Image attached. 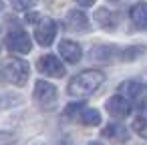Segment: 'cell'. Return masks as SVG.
I'll return each mask as SVG.
<instances>
[{
    "mask_svg": "<svg viewBox=\"0 0 147 145\" xmlns=\"http://www.w3.org/2000/svg\"><path fill=\"white\" fill-rule=\"evenodd\" d=\"M77 2H79L81 6H93V4H95V0H77Z\"/></svg>",
    "mask_w": 147,
    "mask_h": 145,
    "instance_id": "cell-20",
    "label": "cell"
},
{
    "mask_svg": "<svg viewBox=\"0 0 147 145\" xmlns=\"http://www.w3.org/2000/svg\"><path fill=\"white\" fill-rule=\"evenodd\" d=\"M95 20H97L103 28H113V24H115L113 12H111V10H107V8H99V10L95 12Z\"/></svg>",
    "mask_w": 147,
    "mask_h": 145,
    "instance_id": "cell-15",
    "label": "cell"
},
{
    "mask_svg": "<svg viewBox=\"0 0 147 145\" xmlns=\"http://www.w3.org/2000/svg\"><path fill=\"white\" fill-rule=\"evenodd\" d=\"M133 129H135V133H139L141 137H147V121H145L143 117H135Z\"/></svg>",
    "mask_w": 147,
    "mask_h": 145,
    "instance_id": "cell-17",
    "label": "cell"
},
{
    "mask_svg": "<svg viewBox=\"0 0 147 145\" xmlns=\"http://www.w3.org/2000/svg\"><path fill=\"white\" fill-rule=\"evenodd\" d=\"M129 16H131V22L135 24V28L145 30L147 28V2L133 4L131 10H129Z\"/></svg>",
    "mask_w": 147,
    "mask_h": 145,
    "instance_id": "cell-11",
    "label": "cell"
},
{
    "mask_svg": "<svg viewBox=\"0 0 147 145\" xmlns=\"http://www.w3.org/2000/svg\"><path fill=\"white\" fill-rule=\"evenodd\" d=\"M115 2H117V0H115Z\"/></svg>",
    "mask_w": 147,
    "mask_h": 145,
    "instance_id": "cell-23",
    "label": "cell"
},
{
    "mask_svg": "<svg viewBox=\"0 0 147 145\" xmlns=\"http://www.w3.org/2000/svg\"><path fill=\"white\" fill-rule=\"evenodd\" d=\"M36 69L47 77H65V65L55 55H42L36 63Z\"/></svg>",
    "mask_w": 147,
    "mask_h": 145,
    "instance_id": "cell-6",
    "label": "cell"
},
{
    "mask_svg": "<svg viewBox=\"0 0 147 145\" xmlns=\"http://www.w3.org/2000/svg\"><path fill=\"white\" fill-rule=\"evenodd\" d=\"M105 107H107V113H109L111 117H115V119H123V117H127V115L131 113V103H129L127 99H123L121 95L111 97Z\"/></svg>",
    "mask_w": 147,
    "mask_h": 145,
    "instance_id": "cell-7",
    "label": "cell"
},
{
    "mask_svg": "<svg viewBox=\"0 0 147 145\" xmlns=\"http://www.w3.org/2000/svg\"><path fill=\"white\" fill-rule=\"evenodd\" d=\"M6 47H8V51H12V53L26 55V53H30V49H32V40H30V36H28L22 28H14V30H10V32L6 34Z\"/></svg>",
    "mask_w": 147,
    "mask_h": 145,
    "instance_id": "cell-3",
    "label": "cell"
},
{
    "mask_svg": "<svg viewBox=\"0 0 147 145\" xmlns=\"http://www.w3.org/2000/svg\"><path fill=\"white\" fill-rule=\"evenodd\" d=\"M103 137L111 139V141H117V143H125L129 139V131L123 127V125H117V123H109L103 131H101Z\"/></svg>",
    "mask_w": 147,
    "mask_h": 145,
    "instance_id": "cell-13",
    "label": "cell"
},
{
    "mask_svg": "<svg viewBox=\"0 0 147 145\" xmlns=\"http://www.w3.org/2000/svg\"><path fill=\"white\" fill-rule=\"evenodd\" d=\"M83 125H87V127H95V125H99L101 123V113L97 111V109H91V107H85L81 113H79V117H77Z\"/></svg>",
    "mask_w": 147,
    "mask_h": 145,
    "instance_id": "cell-14",
    "label": "cell"
},
{
    "mask_svg": "<svg viewBox=\"0 0 147 145\" xmlns=\"http://www.w3.org/2000/svg\"><path fill=\"white\" fill-rule=\"evenodd\" d=\"M89 145H103V143H99V141H91Z\"/></svg>",
    "mask_w": 147,
    "mask_h": 145,
    "instance_id": "cell-22",
    "label": "cell"
},
{
    "mask_svg": "<svg viewBox=\"0 0 147 145\" xmlns=\"http://www.w3.org/2000/svg\"><path fill=\"white\" fill-rule=\"evenodd\" d=\"M113 57H119V51L109 45H97L91 51V59L97 63H113Z\"/></svg>",
    "mask_w": 147,
    "mask_h": 145,
    "instance_id": "cell-12",
    "label": "cell"
},
{
    "mask_svg": "<svg viewBox=\"0 0 147 145\" xmlns=\"http://www.w3.org/2000/svg\"><path fill=\"white\" fill-rule=\"evenodd\" d=\"M65 24L73 32H87L89 30V18L83 10H71L65 16Z\"/></svg>",
    "mask_w": 147,
    "mask_h": 145,
    "instance_id": "cell-8",
    "label": "cell"
},
{
    "mask_svg": "<svg viewBox=\"0 0 147 145\" xmlns=\"http://www.w3.org/2000/svg\"><path fill=\"white\" fill-rule=\"evenodd\" d=\"M36 0H12V6L16 10H28L30 6H34Z\"/></svg>",
    "mask_w": 147,
    "mask_h": 145,
    "instance_id": "cell-19",
    "label": "cell"
},
{
    "mask_svg": "<svg viewBox=\"0 0 147 145\" xmlns=\"http://www.w3.org/2000/svg\"><path fill=\"white\" fill-rule=\"evenodd\" d=\"M2 71H4V75L8 77V81H10V83H14V85H18V87H22V85L28 81L30 67H28V63H26V61L10 57V59H6V61H4V69H2Z\"/></svg>",
    "mask_w": 147,
    "mask_h": 145,
    "instance_id": "cell-2",
    "label": "cell"
},
{
    "mask_svg": "<svg viewBox=\"0 0 147 145\" xmlns=\"http://www.w3.org/2000/svg\"><path fill=\"white\" fill-rule=\"evenodd\" d=\"M143 47H131V49H125V51H119V59H123V61H133L135 57H139V55H143Z\"/></svg>",
    "mask_w": 147,
    "mask_h": 145,
    "instance_id": "cell-16",
    "label": "cell"
},
{
    "mask_svg": "<svg viewBox=\"0 0 147 145\" xmlns=\"http://www.w3.org/2000/svg\"><path fill=\"white\" fill-rule=\"evenodd\" d=\"M2 10H4V2L0 0V14H2Z\"/></svg>",
    "mask_w": 147,
    "mask_h": 145,
    "instance_id": "cell-21",
    "label": "cell"
},
{
    "mask_svg": "<svg viewBox=\"0 0 147 145\" xmlns=\"http://www.w3.org/2000/svg\"><path fill=\"white\" fill-rule=\"evenodd\" d=\"M57 87L51 85L49 81H36L34 85V101L42 107V109H51L57 103Z\"/></svg>",
    "mask_w": 147,
    "mask_h": 145,
    "instance_id": "cell-4",
    "label": "cell"
},
{
    "mask_svg": "<svg viewBox=\"0 0 147 145\" xmlns=\"http://www.w3.org/2000/svg\"><path fill=\"white\" fill-rule=\"evenodd\" d=\"M59 53H61V57L67 61V63H71V65H75V63H79L81 61V57H83V51H81V47L75 42V40H61V45H59Z\"/></svg>",
    "mask_w": 147,
    "mask_h": 145,
    "instance_id": "cell-10",
    "label": "cell"
},
{
    "mask_svg": "<svg viewBox=\"0 0 147 145\" xmlns=\"http://www.w3.org/2000/svg\"><path fill=\"white\" fill-rule=\"evenodd\" d=\"M119 95L123 97V99H127L129 103L133 101H143V95H145V89H143V85L141 83H137V81H125V83H121L119 85Z\"/></svg>",
    "mask_w": 147,
    "mask_h": 145,
    "instance_id": "cell-9",
    "label": "cell"
},
{
    "mask_svg": "<svg viewBox=\"0 0 147 145\" xmlns=\"http://www.w3.org/2000/svg\"><path fill=\"white\" fill-rule=\"evenodd\" d=\"M85 109V105L83 103H73V105H69L67 109H65V115L67 117H71V119H77L79 117V113Z\"/></svg>",
    "mask_w": 147,
    "mask_h": 145,
    "instance_id": "cell-18",
    "label": "cell"
},
{
    "mask_svg": "<svg viewBox=\"0 0 147 145\" xmlns=\"http://www.w3.org/2000/svg\"><path fill=\"white\" fill-rule=\"evenodd\" d=\"M57 30L59 28H57V22L53 18H42L34 28V38L40 47H51V42L57 36Z\"/></svg>",
    "mask_w": 147,
    "mask_h": 145,
    "instance_id": "cell-5",
    "label": "cell"
},
{
    "mask_svg": "<svg viewBox=\"0 0 147 145\" xmlns=\"http://www.w3.org/2000/svg\"><path fill=\"white\" fill-rule=\"evenodd\" d=\"M103 81H105V75H103L101 71L91 69V71H85V73L77 75V77L69 83L67 91H69L71 97H77V99L89 97V95H93V93L103 85Z\"/></svg>",
    "mask_w": 147,
    "mask_h": 145,
    "instance_id": "cell-1",
    "label": "cell"
}]
</instances>
